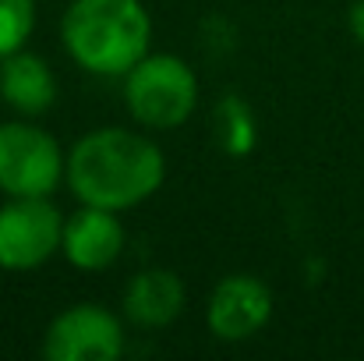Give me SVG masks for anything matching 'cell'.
Here are the masks:
<instances>
[{"mask_svg": "<svg viewBox=\"0 0 364 361\" xmlns=\"http://www.w3.org/2000/svg\"><path fill=\"white\" fill-rule=\"evenodd\" d=\"M347 28H350V36L364 46V0H354V4H350V11H347Z\"/></svg>", "mask_w": 364, "mask_h": 361, "instance_id": "obj_13", "label": "cell"}, {"mask_svg": "<svg viewBox=\"0 0 364 361\" xmlns=\"http://www.w3.org/2000/svg\"><path fill=\"white\" fill-rule=\"evenodd\" d=\"M184 305H188L184 280L166 266H149L127 280L121 298V315L134 330H166L181 319Z\"/></svg>", "mask_w": 364, "mask_h": 361, "instance_id": "obj_9", "label": "cell"}, {"mask_svg": "<svg viewBox=\"0 0 364 361\" xmlns=\"http://www.w3.org/2000/svg\"><path fill=\"white\" fill-rule=\"evenodd\" d=\"M272 319V291L265 280L251 273H230L223 276L205 305L209 333L223 344H244L258 337Z\"/></svg>", "mask_w": 364, "mask_h": 361, "instance_id": "obj_7", "label": "cell"}, {"mask_svg": "<svg viewBox=\"0 0 364 361\" xmlns=\"http://www.w3.org/2000/svg\"><path fill=\"white\" fill-rule=\"evenodd\" d=\"M46 361H114L124 355V319L100 305L78 301L60 308L43 330Z\"/></svg>", "mask_w": 364, "mask_h": 361, "instance_id": "obj_6", "label": "cell"}, {"mask_svg": "<svg viewBox=\"0 0 364 361\" xmlns=\"http://www.w3.org/2000/svg\"><path fill=\"white\" fill-rule=\"evenodd\" d=\"M57 75L46 57L28 46L0 57V100L14 117H46L57 103Z\"/></svg>", "mask_w": 364, "mask_h": 361, "instance_id": "obj_10", "label": "cell"}, {"mask_svg": "<svg viewBox=\"0 0 364 361\" xmlns=\"http://www.w3.org/2000/svg\"><path fill=\"white\" fill-rule=\"evenodd\" d=\"M36 32V0H0V57L28 46Z\"/></svg>", "mask_w": 364, "mask_h": 361, "instance_id": "obj_12", "label": "cell"}, {"mask_svg": "<svg viewBox=\"0 0 364 361\" xmlns=\"http://www.w3.org/2000/svg\"><path fill=\"white\" fill-rule=\"evenodd\" d=\"M166 181L163 149L134 127H92L68 149L64 184L82 206L127 213L149 202Z\"/></svg>", "mask_w": 364, "mask_h": 361, "instance_id": "obj_1", "label": "cell"}, {"mask_svg": "<svg viewBox=\"0 0 364 361\" xmlns=\"http://www.w3.org/2000/svg\"><path fill=\"white\" fill-rule=\"evenodd\" d=\"M213 138L220 145V152L234 156V159H244L251 156V149L258 145V120H255V110L244 96H223L213 110Z\"/></svg>", "mask_w": 364, "mask_h": 361, "instance_id": "obj_11", "label": "cell"}, {"mask_svg": "<svg viewBox=\"0 0 364 361\" xmlns=\"http://www.w3.org/2000/svg\"><path fill=\"white\" fill-rule=\"evenodd\" d=\"M124 107L145 131H173L198 110V75L177 53H145L121 78Z\"/></svg>", "mask_w": 364, "mask_h": 361, "instance_id": "obj_3", "label": "cell"}, {"mask_svg": "<svg viewBox=\"0 0 364 361\" xmlns=\"http://www.w3.org/2000/svg\"><path fill=\"white\" fill-rule=\"evenodd\" d=\"M68 152L32 117L0 124V192L4 199H53L64 184Z\"/></svg>", "mask_w": 364, "mask_h": 361, "instance_id": "obj_4", "label": "cell"}, {"mask_svg": "<svg viewBox=\"0 0 364 361\" xmlns=\"http://www.w3.org/2000/svg\"><path fill=\"white\" fill-rule=\"evenodd\" d=\"M127 234H124L121 213L100 209V206H82L64 216V238H60V255L68 266L82 273H103L121 258Z\"/></svg>", "mask_w": 364, "mask_h": 361, "instance_id": "obj_8", "label": "cell"}, {"mask_svg": "<svg viewBox=\"0 0 364 361\" xmlns=\"http://www.w3.org/2000/svg\"><path fill=\"white\" fill-rule=\"evenodd\" d=\"M64 213L53 199H7L0 206V269L32 273L60 255Z\"/></svg>", "mask_w": 364, "mask_h": 361, "instance_id": "obj_5", "label": "cell"}, {"mask_svg": "<svg viewBox=\"0 0 364 361\" xmlns=\"http://www.w3.org/2000/svg\"><path fill=\"white\" fill-rule=\"evenodd\" d=\"M60 46L85 75L124 78L152 50V18L141 0H71Z\"/></svg>", "mask_w": 364, "mask_h": 361, "instance_id": "obj_2", "label": "cell"}]
</instances>
